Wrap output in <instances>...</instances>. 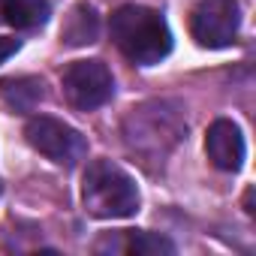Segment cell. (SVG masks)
<instances>
[{"mask_svg": "<svg viewBox=\"0 0 256 256\" xmlns=\"http://www.w3.org/2000/svg\"><path fill=\"white\" fill-rule=\"evenodd\" d=\"M24 139L30 142L34 151H40L42 157H48L52 163L66 166V169H72L88 154V142L76 126H70L58 118H48V114H36L28 120Z\"/></svg>", "mask_w": 256, "mask_h": 256, "instance_id": "277c9868", "label": "cell"}, {"mask_svg": "<svg viewBox=\"0 0 256 256\" xmlns=\"http://www.w3.org/2000/svg\"><path fill=\"white\" fill-rule=\"evenodd\" d=\"M241 28L235 0H199L190 12V34L202 48H229Z\"/></svg>", "mask_w": 256, "mask_h": 256, "instance_id": "8992f818", "label": "cell"}, {"mask_svg": "<svg viewBox=\"0 0 256 256\" xmlns=\"http://www.w3.org/2000/svg\"><path fill=\"white\" fill-rule=\"evenodd\" d=\"M64 96L78 112H94L106 106L114 96V78L112 70L102 60H76L60 76Z\"/></svg>", "mask_w": 256, "mask_h": 256, "instance_id": "5b68a950", "label": "cell"}, {"mask_svg": "<svg viewBox=\"0 0 256 256\" xmlns=\"http://www.w3.org/2000/svg\"><path fill=\"white\" fill-rule=\"evenodd\" d=\"M82 202H84V211L100 220L133 217L139 211V187L112 160H94L84 169Z\"/></svg>", "mask_w": 256, "mask_h": 256, "instance_id": "3957f363", "label": "cell"}, {"mask_svg": "<svg viewBox=\"0 0 256 256\" xmlns=\"http://www.w3.org/2000/svg\"><path fill=\"white\" fill-rule=\"evenodd\" d=\"M18 48H22V40H16V36H0V64H4L6 58H12Z\"/></svg>", "mask_w": 256, "mask_h": 256, "instance_id": "7c38bea8", "label": "cell"}, {"mask_svg": "<svg viewBox=\"0 0 256 256\" xmlns=\"http://www.w3.org/2000/svg\"><path fill=\"white\" fill-rule=\"evenodd\" d=\"M205 151L208 160L220 169V172H238L244 163V136H241V126L235 120H214L208 126V136H205Z\"/></svg>", "mask_w": 256, "mask_h": 256, "instance_id": "52a82bcc", "label": "cell"}, {"mask_svg": "<svg viewBox=\"0 0 256 256\" xmlns=\"http://www.w3.org/2000/svg\"><path fill=\"white\" fill-rule=\"evenodd\" d=\"M108 30L114 46L136 66H154L172 52V34L163 12L139 4H124L112 12Z\"/></svg>", "mask_w": 256, "mask_h": 256, "instance_id": "7a4b0ae2", "label": "cell"}, {"mask_svg": "<svg viewBox=\"0 0 256 256\" xmlns=\"http://www.w3.org/2000/svg\"><path fill=\"white\" fill-rule=\"evenodd\" d=\"M124 145L133 157H139L142 166L154 169L157 163L163 166L166 157L175 151V145L187 133V120L184 108L175 100H148L130 114L124 118Z\"/></svg>", "mask_w": 256, "mask_h": 256, "instance_id": "6da1fadb", "label": "cell"}, {"mask_svg": "<svg viewBox=\"0 0 256 256\" xmlns=\"http://www.w3.org/2000/svg\"><path fill=\"white\" fill-rule=\"evenodd\" d=\"M96 250H112V253H136V256H157V253H175V244L166 235L157 232H142V229H124L118 235H106L96 241Z\"/></svg>", "mask_w": 256, "mask_h": 256, "instance_id": "ba28073f", "label": "cell"}, {"mask_svg": "<svg viewBox=\"0 0 256 256\" xmlns=\"http://www.w3.org/2000/svg\"><path fill=\"white\" fill-rule=\"evenodd\" d=\"M96 36H100V16H96V10L88 6V4L72 6V12L66 16V22L60 28L64 46H72V48L76 46H90V42H96Z\"/></svg>", "mask_w": 256, "mask_h": 256, "instance_id": "8fae6325", "label": "cell"}, {"mask_svg": "<svg viewBox=\"0 0 256 256\" xmlns=\"http://www.w3.org/2000/svg\"><path fill=\"white\" fill-rule=\"evenodd\" d=\"M48 0H0V24H10L16 30H36L48 22Z\"/></svg>", "mask_w": 256, "mask_h": 256, "instance_id": "9c48e42d", "label": "cell"}, {"mask_svg": "<svg viewBox=\"0 0 256 256\" xmlns=\"http://www.w3.org/2000/svg\"><path fill=\"white\" fill-rule=\"evenodd\" d=\"M0 193H4V184H0Z\"/></svg>", "mask_w": 256, "mask_h": 256, "instance_id": "4fadbf2b", "label": "cell"}, {"mask_svg": "<svg viewBox=\"0 0 256 256\" xmlns=\"http://www.w3.org/2000/svg\"><path fill=\"white\" fill-rule=\"evenodd\" d=\"M0 96H4V102L12 112L24 114V112H34L46 100V84H42V78H34V76L6 78V82H0Z\"/></svg>", "mask_w": 256, "mask_h": 256, "instance_id": "30bf717a", "label": "cell"}]
</instances>
